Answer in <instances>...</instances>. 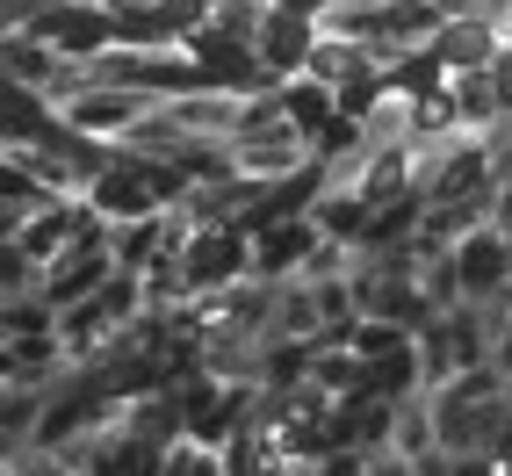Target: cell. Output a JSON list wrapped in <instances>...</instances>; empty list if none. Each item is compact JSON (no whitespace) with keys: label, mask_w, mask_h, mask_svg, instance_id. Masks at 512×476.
Returning <instances> with one entry per match:
<instances>
[{"label":"cell","mask_w":512,"mask_h":476,"mask_svg":"<svg viewBox=\"0 0 512 476\" xmlns=\"http://www.w3.org/2000/svg\"><path fill=\"white\" fill-rule=\"evenodd\" d=\"M109 267H116V253H109V224H87V231H80L65 253H51V260L37 267V296L51 303V311H65V303L94 296Z\"/></svg>","instance_id":"obj_1"},{"label":"cell","mask_w":512,"mask_h":476,"mask_svg":"<svg viewBox=\"0 0 512 476\" xmlns=\"http://www.w3.org/2000/svg\"><path fill=\"white\" fill-rule=\"evenodd\" d=\"M22 29H29V37H44L51 51H65V58H94V51L116 44V22H109L101 0H37Z\"/></svg>","instance_id":"obj_2"},{"label":"cell","mask_w":512,"mask_h":476,"mask_svg":"<svg viewBox=\"0 0 512 476\" xmlns=\"http://www.w3.org/2000/svg\"><path fill=\"white\" fill-rule=\"evenodd\" d=\"M181 275H188V296L253 275V231L246 224H195L181 246Z\"/></svg>","instance_id":"obj_3"},{"label":"cell","mask_w":512,"mask_h":476,"mask_svg":"<svg viewBox=\"0 0 512 476\" xmlns=\"http://www.w3.org/2000/svg\"><path fill=\"white\" fill-rule=\"evenodd\" d=\"M181 44H188V51L202 58V73H210V87H224V94H260V87H282V80H275V73L260 65L253 37H231V29H217V22H195Z\"/></svg>","instance_id":"obj_4"},{"label":"cell","mask_w":512,"mask_h":476,"mask_svg":"<svg viewBox=\"0 0 512 476\" xmlns=\"http://www.w3.org/2000/svg\"><path fill=\"white\" fill-rule=\"evenodd\" d=\"M455 275H462V296L469 303H491V296H512V231L505 224H476L455 238Z\"/></svg>","instance_id":"obj_5"},{"label":"cell","mask_w":512,"mask_h":476,"mask_svg":"<svg viewBox=\"0 0 512 476\" xmlns=\"http://www.w3.org/2000/svg\"><path fill=\"white\" fill-rule=\"evenodd\" d=\"M58 109H65V123H73V130H87V138H123V130H130V123H138V116L152 109V94L94 80V87H80L73 101H58Z\"/></svg>","instance_id":"obj_6"},{"label":"cell","mask_w":512,"mask_h":476,"mask_svg":"<svg viewBox=\"0 0 512 476\" xmlns=\"http://www.w3.org/2000/svg\"><path fill=\"white\" fill-rule=\"evenodd\" d=\"M318 217L303 210V217H275V224H260L253 231V275L260 282H289V275H303V260H311V246H318Z\"/></svg>","instance_id":"obj_7"},{"label":"cell","mask_w":512,"mask_h":476,"mask_svg":"<svg viewBox=\"0 0 512 476\" xmlns=\"http://www.w3.org/2000/svg\"><path fill=\"white\" fill-rule=\"evenodd\" d=\"M303 159H311V138H303L289 116H275L267 130H246V138H231V166L253 174V181H275V174H289V166H303Z\"/></svg>","instance_id":"obj_8"},{"label":"cell","mask_w":512,"mask_h":476,"mask_svg":"<svg viewBox=\"0 0 512 476\" xmlns=\"http://www.w3.org/2000/svg\"><path fill=\"white\" fill-rule=\"evenodd\" d=\"M311 44H318V15H296V8H267L260 37H253L260 65H267V73H275V80L303 73V58H311Z\"/></svg>","instance_id":"obj_9"},{"label":"cell","mask_w":512,"mask_h":476,"mask_svg":"<svg viewBox=\"0 0 512 476\" xmlns=\"http://www.w3.org/2000/svg\"><path fill=\"white\" fill-rule=\"evenodd\" d=\"M58 123H65L58 101H44L37 87H22V80L0 73V145H44Z\"/></svg>","instance_id":"obj_10"},{"label":"cell","mask_w":512,"mask_h":476,"mask_svg":"<svg viewBox=\"0 0 512 476\" xmlns=\"http://www.w3.org/2000/svg\"><path fill=\"white\" fill-rule=\"evenodd\" d=\"M0 73L22 80V87H37V94L51 101V87H58V73H65V51H51L44 37H29V29H8V37H0Z\"/></svg>","instance_id":"obj_11"},{"label":"cell","mask_w":512,"mask_h":476,"mask_svg":"<svg viewBox=\"0 0 512 476\" xmlns=\"http://www.w3.org/2000/svg\"><path fill=\"white\" fill-rule=\"evenodd\" d=\"M361 390H368V397H390V404L419 397V390H426V368H419V339H404V347L375 354V361L361 368Z\"/></svg>","instance_id":"obj_12"},{"label":"cell","mask_w":512,"mask_h":476,"mask_svg":"<svg viewBox=\"0 0 512 476\" xmlns=\"http://www.w3.org/2000/svg\"><path fill=\"white\" fill-rule=\"evenodd\" d=\"M368 210H375V202H368L361 188H347V181H325V195L311 202V217H318V231H325V238H339V246H354V238H361Z\"/></svg>","instance_id":"obj_13"},{"label":"cell","mask_w":512,"mask_h":476,"mask_svg":"<svg viewBox=\"0 0 512 476\" xmlns=\"http://www.w3.org/2000/svg\"><path fill=\"white\" fill-rule=\"evenodd\" d=\"M361 65H383L368 44H354V37H332V29H318V44H311V58H303V73L311 80H325V87H339V80H354Z\"/></svg>","instance_id":"obj_14"},{"label":"cell","mask_w":512,"mask_h":476,"mask_svg":"<svg viewBox=\"0 0 512 476\" xmlns=\"http://www.w3.org/2000/svg\"><path fill=\"white\" fill-rule=\"evenodd\" d=\"M383 80H390V94H404V101H419V94H433L440 80H448V58H440L433 44H412V51H397V58H383Z\"/></svg>","instance_id":"obj_15"},{"label":"cell","mask_w":512,"mask_h":476,"mask_svg":"<svg viewBox=\"0 0 512 476\" xmlns=\"http://www.w3.org/2000/svg\"><path fill=\"white\" fill-rule=\"evenodd\" d=\"M448 94H455L462 130H491L505 116L498 109V87H491V65H462V73H448Z\"/></svg>","instance_id":"obj_16"},{"label":"cell","mask_w":512,"mask_h":476,"mask_svg":"<svg viewBox=\"0 0 512 476\" xmlns=\"http://www.w3.org/2000/svg\"><path fill=\"white\" fill-rule=\"evenodd\" d=\"M332 109H339V101H332L325 80H311V73H289V80H282V116L303 130V138H318V123H325Z\"/></svg>","instance_id":"obj_17"},{"label":"cell","mask_w":512,"mask_h":476,"mask_svg":"<svg viewBox=\"0 0 512 476\" xmlns=\"http://www.w3.org/2000/svg\"><path fill=\"white\" fill-rule=\"evenodd\" d=\"M455 130H462V116H455L448 80H440L433 94H419V101H412V123H404V138H455Z\"/></svg>","instance_id":"obj_18"},{"label":"cell","mask_w":512,"mask_h":476,"mask_svg":"<svg viewBox=\"0 0 512 476\" xmlns=\"http://www.w3.org/2000/svg\"><path fill=\"white\" fill-rule=\"evenodd\" d=\"M404 339H412V332H404L397 318H375V311H361V318H354V332H347V347H354L361 361H375V354L404 347Z\"/></svg>","instance_id":"obj_19"},{"label":"cell","mask_w":512,"mask_h":476,"mask_svg":"<svg viewBox=\"0 0 512 476\" xmlns=\"http://www.w3.org/2000/svg\"><path fill=\"white\" fill-rule=\"evenodd\" d=\"M361 368H368V361H361L354 347H318L311 376H318V383H325L332 397H347V390H361Z\"/></svg>","instance_id":"obj_20"},{"label":"cell","mask_w":512,"mask_h":476,"mask_svg":"<svg viewBox=\"0 0 512 476\" xmlns=\"http://www.w3.org/2000/svg\"><path fill=\"white\" fill-rule=\"evenodd\" d=\"M383 94H390L383 65H361L354 80H339V87H332V101H339V109H347V116H368V109H375V101H383Z\"/></svg>","instance_id":"obj_21"},{"label":"cell","mask_w":512,"mask_h":476,"mask_svg":"<svg viewBox=\"0 0 512 476\" xmlns=\"http://www.w3.org/2000/svg\"><path fill=\"white\" fill-rule=\"evenodd\" d=\"M29 289H37V260H29L15 238H0V303H8V296H29Z\"/></svg>","instance_id":"obj_22"},{"label":"cell","mask_w":512,"mask_h":476,"mask_svg":"<svg viewBox=\"0 0 512 476\" xmlns=\"http://www.w3.org/2000/svg\"><path fill=\"white\" fill-rule=\"evenodd\" d=\"M267 8H275V0H217L210 22H217V29H231V37H260Z\"/></svg>","instance_id":"obj_23"},{"label":"cell","mask_w":512,"mask_h":476,"mask_svg":"<svg viewBox=\"0 0 512 476\" xmlns=\"http://www.w3.org/2000/svg\"><path fill=\"white\" fill-rule=\"evenodd\" d=\"M491 87H498V109L512 116V44H498V51H491Z\"/></svg>","instance_id":"obj_24"},{"label":"cell","mask_w":512,"mask_h":476,"mask_svg":"<svg viewBox=\"0 0 512 476\" xmlns=\"http://www.w3.org/2000/svg\"><path fill=\"white\" fill-rule=\"evenodd\" d=\"M22 217H29V202H15V195H0V238H15V231H22Z\"/></svg>","instance_id":"obj_25"},{"label":"cell","mask_w":512,"mask_h":476,"mask_svg":"<svg viewBox=\"0 0 512 476\" xmlns=\"http://www.w3.org/2000/svg\"><path fill=\"white\" fill-rule=\"evenodd\" d=\"M275 8H296V15H325L332 0H275Z\"/></svg>","instance_id":"obj_26"}]
</instances>
